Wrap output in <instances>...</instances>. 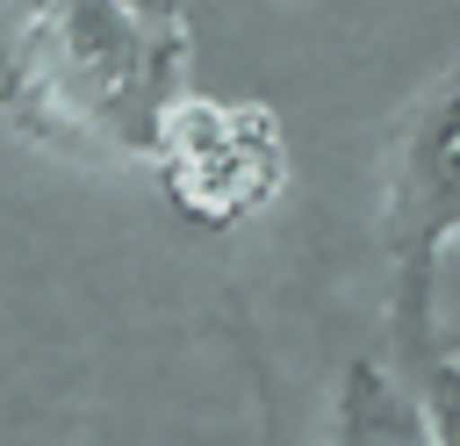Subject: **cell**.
<instances>
[{"mask_svg":"<svg viewBox=\"0 0 460 446\" xmlns=\"http://www.w3.org/2000/svg\"><path fill=\"white\" fill-rule=\"evenodd\" d=\"M194 94L180 0H0V122L86 173H151Z\"/></svg>","mask_w":460,"mask_h":446,"instance_id":"obj_1","label":"cell"},{"mask_svg":"<svg viewBox=\"0 0 460 446\" xmlns=\"http://www.w3.org/2000/svg\"><path fill=\"white\" fill-rule=\"evenodd\" d=\"M381 259H388V338H438V266L460 237V58H446L395 115L381 158Z\"/></svg>","mask_w":460,"mask_h":446,"instance_id":"obj_2","label":"cell"},{"mask_svg":"<svg viewBox=\"0 0 460 446\" xmlns=\"http://www.w3.org/2000/svg\"><path fill=\"white\" fill-rule=\"evenodd\" d=\"M151 180L158 194L201 223V230H230L266 216L288 180H295V144L288 122L266 101H216V94H187L151 151Z\"/></svg>","mask_w":460,"mask_h":446,"instance_id":"obj_3","label":"cell"},{"mask_svg":"<svg viewBox=\"0 0 460 446\" xmlns=\"http://www.w3.org/2000/svg\"><path fill=\"white\" fill-rule=\"evenodd\" d=\"M331 446H438V439H431L417 381L402 367L359 352V360H345L338 396H331Z\"/></svg>","mask_w":460,"mask_h":446,"instance_id":"obj_4","label":"cell"},{"mask_svg":"<svg viewBox=\"0 0 460 446\" xmlns=\"http://www.w3.org/2000/svg\"><path fill=\"white\" fill-rule=\"evenodd\" d=\"M395 360H402V374H410L417 396H424L431 439H438V446H460V345L438 331V338H424V345H402Z\"/></svg>","mask_w":460,"mask_h":446,"instance_id":"obj_5","label":"cell"}]
</instances>
